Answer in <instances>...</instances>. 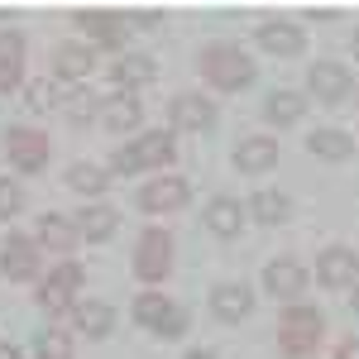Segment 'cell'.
Segmentation results:
<instances>
[{"mask_svg": "<svg viewBox=\"0 0 359 359\" xmlns=\"http://www.w3.org/2000/svg\"><path fill=\"white\" fill-rule=\"evenodd\" d=\"M25 211V187L15 177H0V221H15Z\"/></svg>", "mask_w": 359, "mask_h": 359, "instance_id": "cell-32", "label": "cell"}, {"mask_svg": "<svg viewBox=\"0 0 359 359\" xmlns=\"http://www.w3.org/2000/svg\"><path fill=\"white\" fill-rule=\"evenodd\" d=\"M72 326H77V335H86V340H106V335H115V306L101 302V297H77Z\"/></svg>", "mask_w": 359, "mask_h": 359, "instance_id": "cell-18", "label": "cell"}, {"mask_svg": "<svg viewBox=\"0 0 359 359\" xmlns=\"http://www.w3.org/2000/svg\"><path fill=\"white\" fill-rule=\"evenodd\" d=\"M96 120H101L111 135H135L139 125H144V106H139V96H125V91H115L111 101H101Z\"/></svg>", "mask_w": 359, "mask_h": 359, "instance_id": "cell-20", "label": "cell"}, {"mask_svg": "<svg viewBox=\"0 0 359 359\" xmlns=\"http://www.w3.org/2000/svg\"><path fill=\"white\" fill-rule=\"evenodd\" d=\"M206 230L221 235V240H235V235L245 230V201H235V196H211V201H206Z\"/></svg>", "mask_w": 359, "mask_h": 359, "instance_id": "cell-25", "label": "cell"}, {"mask_svg": "<svg viewBox=\"0 0 359 359\" xmlns=\"http://www.w3.org/2000/svg\"><path fill=\"white\" fill-rule=\"evenodd\" d=\"M135 321L144 326V331H154L158 340H182L187 326H192V316L172 302V297H163L158 287H144V292L135 297Z\"/></svg>", "mask_w": 359, "mask_h": 359, "instance_id": "cell-4", "label": "cell"}, {"mask_svg": "<svg viewBox=\"0 0 359 359\" xmlns=\"http://www.w3.org/2000/svg\"><path fill=\"white\" fill-rule=\"evenodd\" d=\"M34 240H39V249H53V254H72L82 235H77V221H72V216L43 211V216H39V225H34Z\"/></svg>", "mask_w": 359, "mask_h": 359, "instance_id": "cell-21", "label": "cell"}, {"mask_svg": "<svg viewBox=\"0 0 359 359\" xmlns=\"http://www.w3.org/2000/svg\"><path fill=\"white\" fill-rule=\"evenodd\" d=\"M101 111V101L86 91V86H72V91H62V115H67V125L77 130V125H91Z\"/></svg>", "mask_w": 359, "mask_h": 359, "instance_id": "cell-30", "label": "cell"}, {"mask_svg": "<svg viewBox=\"0 0 359 359\" xmlns=\"http://www.w3.org/2000/svg\"><path fill=\"white\" fill-rule=\"evenodd\" d=\"M115 230H120V211L106 201H91L86 211H77V235L86 245H106V240H115Z\"/></svg>", "mask_w": 359, "mask_h": 359, "instance_id": "cell-23", "label": "cell"}, {"mask_svg": "<svg viewBox=\"0 0 359 359\" xmlns=\"http://www.w3.org/2000/svg\"><path fill=\"white\" fill-rule=\"evenodd\" d=\"M235 168L245 172V177H259V172H269L278 168V139L273 135H249L235 144Z\"/></svg>", "mask_w": 359, "mask_h": 359, "instance_id": "cell-19", "label": "cell"}, {"mask_svg": "<svg viewBox=\"0 0 359 359\" xmlns=\"http://www.w3.org/2000/svg\"><path fill=\"white\" fill-rule=\"evenodd\" d=\"M321 335H326L321 306H306V302L283 306V316H278V355L283 359L316 355V350H321Z\"/></svg>", "mask_w": 359, "mask_h": 359, "instance_id": "cell-3", "label": "cell"}, {"mask_svg": "<svg viewBox=\"0 0 359 359\" xmlns=\"http://www.w3.org/2000/svg\"><path fill=\"white\" fill-rule=\"evenodd\" d=\"M350 306H355V311H359V283H355V287H350Z\"/></svg>", "mask_w": 359, "mask_h": 359, "instance_id": "cell-40", "label": "cell"}, {"mask_svg": "<svg viewBox=\"0 0 359 359\" xmlns=\"http://www.w3.org/2000/svg\"><path fill=\"white\" fill-rule=\"evenodd\" d=\"M211 125H216L211 96H201V91H177V96L168 101V130H172V135H201V130H211Z\"/></svg>", "mask_w": 359, "mask_h": 359, "instance_id": "cell-10", "label": "cell"}, {"mask_svg": "<svg viewBox=\"0 0 359 359\" xmlns=\"http://www.w3.org/2000/svg\"><path fill=\"white\" fill-rule=\"evenodd\" d=\"M335 359H359V335H345V340H335Z\"/></svg>", "mask_w": 359, "mask_h": 359, "instance_id": "cell-35", "label": "cell"}, {"mask_svg": "<svg viewBox=\"0 0 359 359\" xmlns=\"http://www.w3.org/2000/svg\"><path fill=\"white\" fill-rule=\"evenodd\" d=\"M355 91V77H350V67L345 62H316L311 72H306V96L311 101H321V106H340L345 96Z\"/></svg>", "mask_w": 359, "mask_h": 359, "instance_id": "cell-13", "label": "cell"}, {"mask_svg": "<svg viewBox=\"0 0 359 359\" xmlns=\"http://www.w3.org/2000/svg\"><path fill=\"white\" fill-rule=\"evenodd\" d=\"M106 72H111V86H115V91L135 96L139 86L154 82V57H144V53H120L111 67H106Z\"/></svg>", "mask_w": 359, "mask_h": 359, "instance_id": "cell-22", "label": "cell"}, {"mask_svg": "<svg viewBox=\"0 0 359 359\" xmlns=\"http://www.w3.org/2000/svg\"><path fill=\"white\" fill-rule=\"evenodd\" d=\"M0 273L10 278V283H39V240L34 235H5L0 240Z\"/></svg>", "mask_w": 359, "mask_h": 359, "instance_id": "cell-12", "label": "cell"}, {"mask_svg": "<svg viewBox=\"0 0 359 359\" xmlns=\"http://www.w3.org/2000/svg\"><path fill=\"white\" fill-rule=\"evenodd\" d=\"M306 283H311V273H306V264H297V259H269L264 264V292L273 297V302L292 306L297 297H306Z\"/></svg>", "mask_w": 359, "mask_h": 359, "instance_id": "cell-11", "label": "cell"}, {"mask_svg": "<svg viewBox=\"0 0 359 359\" xmlns=\"http://www.w3.org/2000/svg\"><path fill=\"white\" fill-rule=\"evenodd\" d=\"M254 43L273 57H297L306 48V29L292 25V20H264V25L254 29Z\"/></svg>", "mask_w": 359, "mask_h": 359, "instance_id": "cell-16", "label": "cell"}, {"mask_svg": "<svg viewBox=\"0 0 359 359\" xmlns=\"http://www.w3.org/2000/svg\"><path fill=\"white\" fill-rule=\"evenodd\" d=\"M177 158V135L172 130H139L130 144H115L111 149V177H139V172H154L168 168Z\"/></svg>", "mask_w": 359, "mask_h": 359, "instance_id": "cell-1", "label": "cell"}, {"mask_svg": "<svg viewBox=\"0 0 359 359\" xmlns=\"http://www.w3.org/2000/svg\"><path fill=\"white\" fill-rule=\"evenodd\" d=\"M355 101H359V82H355Z\"/></svg>", "mask_w": 359, "mask_h": 359, "instance_id": "cell-41", "label": "cell"}, {"mask_svg": "<svg viewBox=\"0 0 359 359\" xmlns=\"http://www.w3.org/2000/svg\"><path fill=\"white\" fill-rule=\"evenodd\" d=\"M62 182H67V187H72V192L77 196H91V201H101V196L111 192V168H101V163H72L67 168V172H62Z\"/></svg>", "mask_w": 359, "mask_h": 359, "instance_id": "cell-26", "label": "cell"}, {"mask_svg": "<svg viewBox=\"0 0 359 359\" xmlns=\"http://www.w3.org/2000/svg\"><path fill=\"white\" fill-rule=\"evenodd\" d=\"M192 201V182L177 177V172H158L154 182H139L135 192V206L144 216H168V211H182Z\"/></svg>", "mask_w": 359, "mask_h": 359, "instance_id": "cell-7", "label": "cell"}, {"mask_svg": "<svg viewBox=\"0 0 359 359\" xmlns=\"http://www.w3.org/2000/svg\"><path fill=\"white\" fill-rule=\"evenodd\" d=\"M196 72L206 77V86H216V91H245L254 82V57L240 48V43H206L201 53H196Z\"/></svg>", "mask_w": 359, "mask_h": 359, "instance_id": "cell-2", "label": "cell"}, {"mask_svg": "<svg viewBox=\"0 0 359 359\" xmlns=\"http://www.w3.org/2000/svg\"><path fill=\"white\" fill-rule=\"evenodd\" d=\"M168 273H172V235L163 225H149L135 245V278L144 287H158Z\"/></svg>", "mask_w": 359, "mask_h": 359, "instance_id": "cell-6", "label": "cell"}, {"mask_svg": "<svg viewBox=\"0 0 359 359\" xmlns=\"http://www.w3.org/2000/svg\"><path fill=\"white\" fill-rule=\"evenodd\" d=\"M91 72H96V48H91L86 39H67V43H57V48H53V77H57V82L82 86Z\"/></svg>", "mask_w": 359, "mask_h": 359, "instance_id": "cell-14", "label": "cell"}, {"mask_svg": "<svg viewBox=\"0 0 359 359\" xmlns=\"http://www.w3.org/2000/svg\"><path fill=\"white\" fill-rule=\"evenodd\" d=\"M125 20H135V25H158L163 15H158V10H135V15H125Z\"/></svg>", "mask_w": 359, "mask_h": 359, "instance_id": "cell-36", "label": "cell"}, {"mask_svg": "<svg viewBox=\"0 0 359 359\" xmlns=\"http://www.w3.org/2000/svg\"><path fill=\"white\" fill-rule=\"evenodd\" d=\"M34 355L39 359H72V335L67 331H43L34 340Z\"/></svg>", "mask_w": 359, "mask_h": 359, "instance_id": "cell-31", "label": "cell"}, {"mask_svg": "<svg viewBox=\"0 0 359 359\" xmlns=\"http://www.w3.org/2000/svg\"><path fill=\"white\" fill-rule=\"evenodd\" d=\"M82 264H72V259H57L48 273L39 278V297L34 302L43 306L48 316H72V306H77V292H82Z\"/></svg>", "mask_w": 359, "mask_h": 359, "instance_id": "cell-5", "label": "cell"}, {"mask_svg": "<svg viewBox=\"0 0 359 359\" xmlns=\"http://www.w3.org/2000/svg\"><path fill=\"white\" fill-rule=\"evenodd\" d=\"M0 53H15V57H25V39H20L15 29H5V34H0Z\"/></svg>", "mask_w": 359, "mask_h": 359, "instance_id": "cell-34", "label": "cell"}, {"mask_svg": "<svg viewBox=\"0 0 359 359\" xmlns=\"http://www.w3.org/2000/svg\"><path fill=\"white\" fill-rule=\"evenodd\" d=\"M350 53L359 57V29H355V34H350Z\"/></svg>", "mask_w": 359, "mask_h": 359, "instance_id": "cell-39", "label": "cell"}, {"mask_svg": "<svg viewBox=\"0 0 359 359\" xmlns=\"http://www.w3.org/2000/svg\"><path fill=\"white\" fill-rule=\"evenodd\" d=\"M306 154L311 158H326V163H345L355 154V139L345 135V130H311L306 135Z\"/></svg>", "mask_w": 359, "mask_h": 359, "instance_id": "cell-28", "label": "cell"}, {"mask_svg": "<svg viewBox=\"0 0 359 359\" xmlns=\"http://www.w3.org/2000/svg\"><path fill=\"white\" fill-rule=\"evenodd\" d=\"M48 135L43 130H34V125H10L5 130V158L15 172H43L48 168Z\"/></svg>", "mask_w": 359, "mask_h": 359, "instance_id": "cell-9", "label": "cell"}, {"mask_svg": "<svg viewBox=\"0 0 359 359\" xmlns=\"http://www.w3.org/2000/svg\"><path fill=\"white\" fill-rule=\"evenodd\" d=\"M15 86H25V57L0 53V96H5V91H15Z\"/></svg>", "mask_w": 359, "mask_h": 359, "instance_id": "cell-33", "label": "cell"}, {"mask_svg": "<svg viewBox=\"0 0 359 359\" xmlns=\"http://www.w3.org/2000/svg\"><path fill=\"white\" fill-rule=\"evenodd\" d=\"M182 359H221V355H216V350H187Z\"/></svg>", "mask_w": 359, "mask_h": 359, "instance_id": "cell-38", "label": "cell"}, {"mask_svg": "<svg viewBox=\"0 0 359 359\" xmlns=\"http://www.w3.org/2000/svg\"><path fill=\"white\" fill-rule=\"evenodd\" d=\"M245 211L259 225H287V221H292V196L278 192V187H259V192L245 201Z\"/></svg>", "mask_w": 359, "mask_h": 359, "instance_id": "cell-24", "label": "cell"}, {"mask_svg": "<svg viewBox=\"0 0 359 359\" xmlns=\"http://www.w3.org/2000/svg\"><path fill=\"white\" fill-rule=\"evenodd\" d=\"M25 111L43 115V111H62V82L57 77H39V82H25Z\"/></svg>", "mask_w": 359, "mask_h": 359, "instance_id": "cell-29", "label": "cell"}, {"mask_svg": "<svg viewBox=\"0 0 359 359\" xmlns=\"http://www.w3.org/2000/svg\"><path fill=\"white\" fill-rule=\"evenodd\" d=\"M302 115H306V96L302 91H287V86H283V91H269V96H264V120L278 125V130L297 125Z\"/></svg>", "mask_w": 359, "mask_h": 359, "instance_id": "cell-27", "label": "cell"}, {"mask_svg": "<svg viewBox=\"0 0 359 359\" xmlns=\"http://www.w3.org/2000/svg\"><path fill=\"white\" fill-rule=\"evenodd\" d=\"M0 359H25V350H20V345H10V340H0Z\"/></svg>", "mask_w": 359, "mask_h": 359, "instance_id": "cell-37", "label": "cell"}, {"mask_svg": "<svg viewBox=\"0 0 359 359\" xmlns=\"http://www.w3.org/2000/svg\"><path fill=\"white\" fill-rule=\"evenodd\" d=\"M316 283L321 287H355L359 283V254L350 245H331L321 249V259H316Z\"/></svg>", "mask_w": 359, "mask_h": 359, "instance_id": "cell-15", "label": "cell"}, {"mask_svg": "<svg viewBox=\"0 0 359 359\" xmlns=\"http://www.w3.org/2000/svg\"><path fill=\"white\" fill-rule=\"evenodd\" d=\"M72 25L86 34V43H91L96 53H101V48H106V53H120L125 39H130V20H125L120 10H77Z\"/></svg>", "mask_w": 359, "mask_h": 359, "instance_id": "cell-8", "label": "cell"}, {"mask_svg": "<svg viewBox=\"0 0 359 359\" xmlns=\"http://www.w3.org/2000/svg\"><path fill=\"white\" fill-rule=\"evenodd\" d=\"M249 311H254V287L249 283H216L211 287V316L216 321L235 326V321H245Z\"/></svg>", "mask_w": 359, "mask_h": 359, "instance_id": "cell-17", "label": "cell"}]
</instances>
